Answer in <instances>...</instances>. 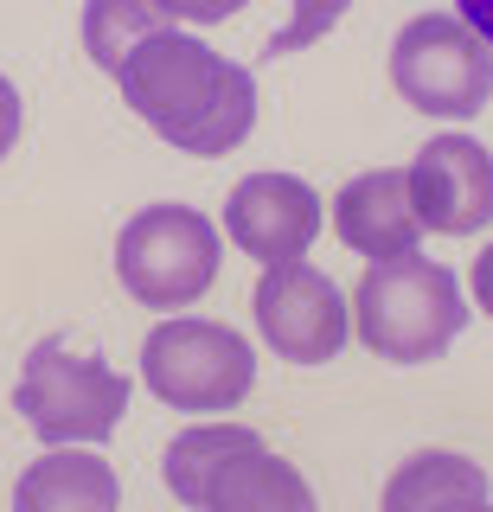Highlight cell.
<instances>
[{
    "label": "cell",
    "instance_id": "cell-6",
    "mask_svg": "<svg viewBox=\"0 0 493 512\" xmlns=\"http://www.w3.org/2000/svg\"><path fill=\"white\" fill-rule=\"evenodd\" d=\"M13 410L26 416V429L58 448V442H109L129 410V378L116 365L90 359L71 346H39L26 359L20 384H13Z\"/></svg>",
    "mask_w": 493,
    "mask_h": 512
},
{
    "label": "cell",
    "instance_id": "cell-18",
    "mask_svg": "<svg viewBox=\"0 0 493 512\" xmlns=\"http://www.w3.org/2000/svg\"><path fill=\"white\" fill-rule=\"evenodd\" d=\"M474 308L481 314H493V244L474 256Z\"/></svg>",
    "mask_w": 493,
    "mask_h": 512
},
{
    "label": "cell",
    "instance_id": "cell-7",
    "mask_svg": "<svg viewBox=\"0 0 493 512\" xmlns=\"http://www.w3.org/2000/svg\"><path fill=\"white\" fill-rule=\"evenodd\" d=\"M218 231L193 205H148L116 237V276L148 308H186L218 282Z\"/></svg>",
    "mask_w": 493,
    "mask_h": 512
},
{
    "label": "cell",
    "instance_id": "cell-1",
    "mask_svg": "<svg viewBox=\"0 0 493 512\" xmlns=\"http://www.w3.org/2000/svg\"><path fill=\"white\" fill-rule=\"evenodd\" d=\"M116 84L129 109L173 141L180 154H231L257 128V77L225 52H205L186 32H148L116 64Z\"/></svg>",
    "mask_w": 493,
    "mask_h": 512
},
{
    "label": "cell",
    "instance_id": "cell-12",
    "mask_svg": "<svg viewBox=\"0 0 493 512\" xmlns=\"http://www.w3.org/2000/svg\"><path fill=\"white\" fill-rule=\"evenodd\" d=\"M116 500H122L116 468L84 455V448H65V442L45 461H33L20 474V487H13V506L20 512H109Z\"/></svg>",
    "mask_w": 493,
    "mask_h": 512
},
{
    "label": "cell",
    "instance_id": "cell-11",
    "mask_svg": "<svg viewBox=\"0 0 493 512\" xmlns=\"http://www.w3.org/2000/svg\"><path fill=\"white\" fill-rule=\"evenodd\" d=\"M333 231H340L346 250L372 256V263L417 250L423 212H417L410 167H372V173H359V180H346L340 199H333Z\"/></svg>",
    "mask_w": 493,
    "mask_h": 512
},
{
    "label": "cell",
    "instance_id": "cell-15",
    "mask_svg": "<svg viewBox=\"0 0 493 512\" xmlns=\"http://www.w3.org/2000/svg\"><path fill=\"white\" fill-rule=\"evenodd\" d=\"M340 13H346V0H295V20L269 39L263 58H289V52H301V45H314L333 20H340Z\"/></svg>",
    "mask_w": 493,
    "mask_h": 512
},
{
    "label": "cell",
    "instance_id": "cell-3",
    "mask_svg": "<svg viewBox=\"0 0 493 512\" xmlns=\"http://www.w3.org/2000/svg\"><path fill=\"white\" fill-rule=\"evenodd\" d=\"M461 282L455 269L429 263V256L404 250V256H385V263L365 269L359 295H353V327L359 340L391 365H429L442 359L455 340H461Z\"/></svg>",
    "mask_w": 493,
    "mask_h": 512
},
{
    "label": "cell",
    "instance_id": "cell-19",
    "mask_svg": "<svg viewBox=\"0 0 493 512\" xmlns=\"http://www.w3.org/2000/svg\"><path fill=\"white\" fill-rule=\"evenodd\" d=\"M461 20H468V26L493 45V0H461Z\"/></svg>",
    "mask_w": 493,
    "mask_h": 512
},
{
    "label": "cell",
    "instance_id": "cell-9",
    "mask_svg": "<svg viewBox=\"0 0 493 512\" xmlns=\"http://www.w3.org/2000/svg\"><path fill=\"white\" fill-rule=\"evenodd\" d=\"M410 186H417L423 231L468 237L493 224V154L474 135H429L410 160Z\"/></svg>",
    "mask_w": 493,
    "mask_h": 512
},
{
    "label": "cell",
    "instance_id": "cell-5",
    "mask_svg": "<svg viewBox=\"0 0 493 512\" xmlns=\"http://www.w3.org/2000/svg\"><path fill=\"white\" fill-rule=\"evenodd\" d=\"M391 84L423 116L468 122L493 96V45L461 13H417L391 45Z\"/></svg>",
    "mask_w": 493,
    "mask_h": 512
},
{
    "label": "cell",
    "instance_id": "cell-8",
    "mask_svg": "<svg viewBox=\"0 0 493 512\" xmlns=\"http://www.w3.org/2000/svg\"><path fill=\"white\" fill-rule=\"evenodd\" d=\"M250 308H257V333L269 340V352L289 365L340 359L346 333H353V301L333 288L327 269L301 263V256H282V263L263 269Z\"/></svg>",
    "mask_w": 493,
    "mask_h": 512
},
{
    "label": "cell",
    "instance_id": "cell-10",
    "mask_svg": "<svg viewBox=\"0 0 493 512\" xmlns=\"http://www.w3.org/2000/svg\"><path fill=\"white\" fill-rule=\"evenodd\" d=\"M225 231L237 250H250L257 263H282V256H308L314 231H321V199L295 173H250L231 186L225 199Z\"/></svg>",
    "mask_w": 493,
    "mask_h": 512
},
{
    "label": "cell",
    "instance_id": "cell-4",
    "mask_svg": "<svg viewBox=\"0 0 493 512\" xmlns=\"http://www.w3.org/2000/svg\"><path fill=\"white\" fill-rule=\"evenodd\" d=\"M141 378L167 410H237L257 384V352L225 320H161L141 346Z\"/></svg>",
    "mask_w": 493,
    "mask_h": 512
},
{
    "label": "cell",
    "instance_id": "cell-17",
    "mask_svg": "<svg viewBox=\"0 0 493 512\" xmlns=\"http://www.w3.org/2000/svg\"><path fill=\"white\" fill-rule=\"evenodd\" d=\"M13 141H20V90L0 77V154H7Z\"/></svg>",
    "mask_w": 493,
    "mask_h": 512
},
{
    "label": "cell",
    "instance_id": "cell-14",
    "mask_svg": "<svg viewBox=\"0 0 493 512\" xmlns=\"http://www.w3.org/2000/svg\"><path fill=\"white\" fill-rule=\"evenodd\" d=\"M167 26H173L167 0H90V7H84V52H90V64L116 71L122 52H129L135 39L167 32Z\"/></svg>",
    "mask_w": 493,
    "mask_h": 512
},
{
    "label": "cell",
    "instance_id": "cell-13",
    "mask_svg": "<svg viewBox=\"0 0 493 512\" xmlns=\"http://www.w3.org/2000/svg\"><path fill=\"white\" fill-rule=\"evenodd\" d=\"M487 474L474 468L468 455H449V448H429V455H410L404 468L391 474L385 487V512H423V506H481L487 500Z\"/></svg>",
    "mask_w": 493,
    "mask_h": 512
},
{
    "label": "cell",
    "instance_id": "cell-16",
    "mask_svg": "<svg viewBox=\"0 0 493 512\" xmlns=\"http://www.w3.org/2000/svg\"><path fill=\"white\" fill-rule=\"evenodd\" d=\"M173 20H193V26H218L231 13H244V0H167Z\"/></svg>",
    "mask_w": 493,
    "mask_h": 512
},
{
    "label": "cell",
    "instance_id": "cell-2",
    "mask_svg": "<svg viewBox=\"0 0 493 512\" xmlns=\"http://www.w3.org/2000/svg\"><path fill=\"white\" fill-rule=\"evenodd\" d=\"M173 500L205 512H308L314 493L257 429L237 423H193L167 442L161 461Z\"/></svg>",
    "mask_w": 493,
    "mask_h": 512
}]
</instances>
